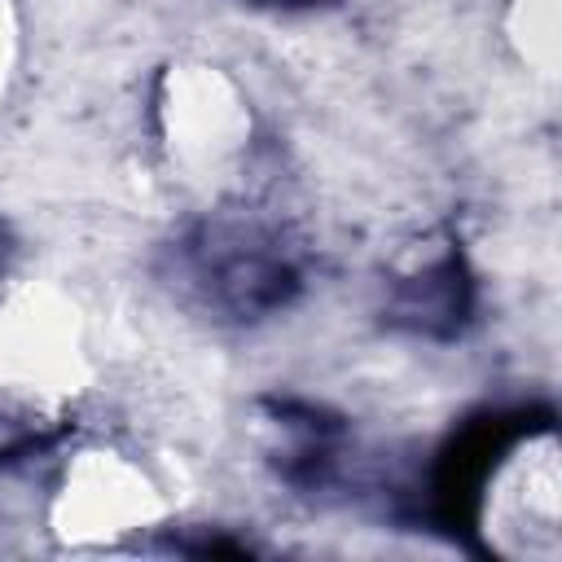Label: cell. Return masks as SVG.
<instances>
[{"mask_svg": "<svg viewBox=\"0 0 562 562\" xmlns=\"http://www.w3.org/2000/svg\"><path fill=\"white\" fill-rule=\"evenodd\" d=\"M461 312H465V281H461L457 259H448L435 272H426L422 285L404 290V299H400V316H408L417 329L448 334L461 321Z\"/></svg>", "mask_w": 562, "mask_h": 562, "instance_id": "6da1fadb", "label": "cell"}]
</instances>
